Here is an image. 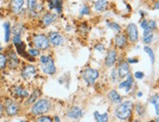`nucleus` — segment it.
Returning a JSON list of instances; mask_svg holds the SVG:
<instances>
[{
    "label": "nucleus",
    "instance_id": "f257e3e1",
    "mask_svg": "<svg viewBox=\"0 0 159 122\" xmlns=\"http://www.w3.org/2000/svg\"><path fill=\"white\" fill-rule=\"evenodd\" d=\"M133 106H134L133 103L130 101L124 102V103L120 104L115 110L116 117H118L119 119H122V120L128 119L131 116V114H132Z\"/></svg>",
    "mask_w": 159,
    "mask_h": 122
},
{
    "label": "nucleus",
    "instance_id": "f03ea898",
    "mask_svg": "<svg viewBox=\"0 0 159 122\" xmlns=\"http://www.w3.org/2000/svg\"><path fill=\"white\" fill-rule=\"evenodd\" d=\"M40 64H41V70L46 74L52 75L56 72V66L52 57L50 56H42L40 58Z\"/></svg>",
    "mask_w": 159,
    "mask_h": 122
},
{
    "label": "nucleus",
    "instance_id": "7ed1b4c3",
    "mask_svg": "<svg viewBox=\"0 0 159 122\" xmlns=\"http://www.w3.org/2000/svg\"><path fill=\"white\" fill-rule=\"evenodd\" d=\"M50 110V103L48 100H39L37 101L35 104L33 105L31 108V112L34 115H40L46 113L48 111Z\"/></svg>",
    "mask_w": 159,
    "mask_h": 122
},
{
    "label": "nucleus",
    "instance_id": "20e7f679",
    "mask_svg": "<svg viewBox=\"0 0 159 122\" xmlns=\"http://www.w3.org/2000/svg\"><path fill=\"white\" fill-rule=\"evenodd\" d=\"M32 43L34 47H35V49H39V50H46L50 45L49 39L43 34H38L34 36L32 38Z\"/></svg>",
    "mask_w": 159,
    "mask_h": 122
},
{
    "label": "nucleus",
    "instance_id": "39448f33",
    "mask_svg": "<svg viewBox=\"0 0 159 122\" xmlns=\"http://www.w3.org/2000/svg\"><path fill=\"white\" fill-rule=\"evenodd\" d=\"M99 75H100L99 71L94 69H87L82 73L83 79H84L89 85L94 84V82L96 81V79L99 77Z\"/></svg>",
    "mask_w": 159,
    "mask_h": 122
},
{
    "label": "nucleus",
    "instance_id": "423d86ee",
    "mask_svg": "<svg viewBox=\"0 0 159 122\" xmlns=\"http://www.w3.org/2000/svg\"><path fill=\"white\" fill-rule=\"evenodd\" d=\"M4 108H5V111H6V113L8 114L9 116H14V115L18 114V112L20 111L19 105L16 103L15 101L10 100V99H8V100L6 101Z\"/></svg>",
    "mask_w": 159,
    "mask_h": 122
},
{
    "label": "nucleus",
    "instance_id": "0eeeda50",
    "mask_svg": "<svg viewBox=\"0 0 159 122\" xmlns=\"http://www.w3.org/2000/svg\"><path fill=\"white\" fill-rule=\"evenodd\" d=\"M127 36L131 42H136L139 39V32H138V29L135 24H130L127 26Z\"/></svg>",
    "mask_w": 159,
    "mask_h": 122
},
{
    "label": "nucleus",
    "instance_id": "6e6552de",
    "mask_svg": "<svg viewBox=\"0 0 159 122\" xmlns=\"http://www.w3.org/2000/svg\"><path fill=\"white\" fill-rule=\"evenodd\" d=\"M49 42L53 45V46H61V44L64 43V38L61 36V34H60L59 32H56V31H53V32H50L49 34Z\"/></svg>",
    "mask_w": 159,
    "mask_h": 122
},
{
    "label": "nucleus",
    "instance_id": "1a4fd4ad",
    "mask_svg": "<svg viewBox=\"0 0 159 122\" xmlns=\"http://www.w3.org/2000/svg\"><path fill=\"white\" fill-rule=\"evenodd\" d=\"M36 73V70L33 66H25L22 70V76L25 79H29L32 77Z\"/></svg>",
    "mask_w": 159,
    "mask_h": 122
},
{
    "label": "nucleus",
    "instance_id": "9d476101",
    "mask_svg": "<svg viewBox=\"0 0 159 122\" xmlns=\"http://www.w3.org/2000/svg\"><path fill=\"white\" fill-rule=\"evenodd\" d=\"M13 94L15 95L17 98H20V99H24V98H27L29 97V92L26 90H25L24 88H22L20 86H15L13 87Z\"/></svg>",
    "mask_w": 159,
    "mask_h": 122
},
{
    "label": "nucleus",
    "instance_id": "9b49d317",
    "mask_svg": "<svg viewBox=\"0 0 159 122\" xmlns=\"http://www.w3.org/2000/svg\"><path fill=\"white\" fill-rule=\"evenodd\" d=\"M114 43L118 48H124L127 46V37L125 34H117L114 38Z\"/></svg>",
    "mask_w": 159,
    "mask_h": 122
},
{
    "label": "nucleus",
    "instance_id": "f8f14e48",
    "mask_svg": "<svg viewBox=\"0 0 159 122\" xmlns=\"http://www.w3.org/2000/svg\"><path fill=\"white\" fill-rule=\"evenodd\" d=\"M117 72H118V76L119 77H125L130 73V67L128 63L123 62L122 64L119 65L118 70H117Z\"/></svg>",
    "mask_w": 159,
    "mask_h": 122
},
{
    "label": "nucleus",
    "instance_id": "ddd939ff",
    "mask_svg": "<svg viewBox=\"0 0 159 122\" xmlns=\"http://www.w3.org/2000/svg\"><path fill=\"white\" fill-rule=\"evenodd\" d=\"M117 59V53L115 50H110L106 58V65L107 66H112L114 65V63L116 62Z\"/></svg>",
    "mask_w": 159,
    "mask_h": 122
},
{
    "label": "nucleus",
    "instance_id": "4468645a",
    "mask_svg": "<svg viewBox=\"0 0 159 122\" xmlns=\"http://www.w3.org/2000/svg\"><path fill=\"white\" fill-rule=\"evenodd\" d=\"M82 114H83V112L81 111V108L78 106H74L67 111V116L70 117V118H73V119L80 118L82 116Z\"/></svg>",
    "mask_w": 159,
    "mask_h": 122
},
{
    "label": "nucleus",
    "instance_id": "2eb2a0df",
    "mask_svg": "<svg viewBox=\"0 0 159 122\" xmlns=\"http://www.w3.org/2000/svg\"><path fill=\"white\" fill-rule=\"evenodd\" d=\"M133 83H134L133 77H132V75H131V74L129 73L128 75H127L126 80H125V81H123V82H121V83L119 84V88H124L126 92H129L130 89H131V88H132V86H133Z\"/></svg>",
    "mask_w": 159,
    "mask_h": 122
},
{
    "label": "nucleus",
    "instance_id": "dca6fc26",
    "mask_svg": "<svg viewBox=\"0 0 159 122\" xmlns=\"http://www.w3.org/2000/svg\"><path fill=\"white\" fill-rule=\"evenodd\" d=\"M24 0H11V8L15 14H19L24 6Z\"/></svg>",
    "mask_w": 159,
    "mask_h": 122
},
{
    "label": "nucleus",
    "instance_id": "f3484780",
    "mask_svg": "<svg viewBox=\"0 0 159 122\" xmlns=\"http://www.w3.org/2000/svg\"><path fill=\"white\" fill-rule=\"evenodd\" d=\"M152 38H153L152 30L148 26L146 29H143V42L146 44H149L151 41H152Z\"/></svg>",
    "mask_w": 159,
    "mask_h": 122
},
{
    "label": "nucleus",
    "instance_id": "a211bd4d",
    "mask_svg": "<svg viewBox=\"0 0 159 122\" xmlns=\"http://www.w3.org/2000/svg\"><path fill=\"white\" fill-rule=\"evenodd\" d=\"M107 1L106 0H98V1L95 2V10L98 12H102L107 8Z\"/></svg>",
    "mask_w": 159,
    "mask_h": 122
},
{
    "label": "nucleus",
    "instance_id": "6ab92c4d",
    "mask_svg": "<svg viewBox=\"0 0 159 122\" xmlns=\"http://www.w3.org/2000/svg\"><path fill=\"white\" fill-rule=\"evenodd\" d=\"M55 16L53 14H51V13H47V14H45L42 18V24L47 26V25H50L51 24H53L55 22Z\"/></svg>",
    "mask_w": 159,
    "mask_h": 122
},
{
    "label": "nucleus",
    "instance_id": "aec40b11",
    "mask_svg": "<svg viewBox=\"0 0 159 122\" xmlns=\"http://www.w3.org/2000/svg\"><path fill=\"white\" fill-rule=\"evenodd\" d=\"M8 62H9V66L12 69H15V67L19 65V59L17 58L16 54L14 52L10 53V57L8 59Z\"/></svg>",
    "mask_w": 159,
    "mask_h": 122
},
{
    "label": "nucleus",
    "instance_id": "412c9836",
    "mask_svg": "<svg viewBox=\"0 0 159 122\" xmlns=\"http://www.w3.org/2000/svg\"><path fill=\"white\" fill-rule=\"evenodd\" d=\"M49 8L57 10L58 13L61 11V0H49Z\"/></svg>",
    "mask_w": 159,
    "mask_h": 122
},
{
    "label": "nucleus",
    "instance_id": "4be33fe9",
    "mask_svg": "<svg viewBox=\"0 0 159 122\" xmlns=\"http://www.w3.org/2000/svg\"><path fill=\"white\" fill-rule=\"evenodd\" d=\"M108 97H109V99L111 100L113 103H116V104H119V103H121V101H122V99H121V97H120V95L117 93L115 90H112V91H110L109 92V94H108Z\"/></svg>",
    "mask_w": 159,
    "mask_h": 122
},
{
    "label": "nucleus",
    "instance_id": "5701e85b",
    "mask_svg": "<svg viewBox=\"0 0 159 122\" xmlns=\"http://www.w3.org/2000/svg\"><path fill=\"white\" fill-rule=\"evenodd\" d=\"M94 116H95L97 122H107L108 121V114L107 113L100 114L98 111H96L94 113Z\"/></svg>",
    "mask_w": 159,
    "mask_h": 122
},
{
    "label": "nucleus",
    "instance_id": "b1692460",
    "mask_svg": "<svg viewBox=\"0 0 159 122\" xmlns=\"http://www.w3.org/2000/svg\"><path fill=\"white\" fill-rule=\"evenodd\" d=\"M149 102L155 106L156 114L159 115V95H154V96H152L149 99Z\"/></svg>",
    "mask_w": 159,
    "mask_h": 122
},
{
    "label": "nucleus",
    "instance_id": "393cba45",
    "mask_svg": "<svg viewBox=\"0 0 159 122\" xmlns=\"http://www.w3.org/2000/svg\"><path fill=\"white\" fill-rule=\"evenodd\" d=\"M27 6H29V9L31 13L37 12L39 6L37 4V0H27Z\"/></svg>",
    "mask_w": 159,
    "mask_h": 122
},
{
    "label": "nucleus",
    "instance_id": "a878e982",
    "mask_svg": "<svg viewBox=\"0 0 159 122\" xmlns=\"http://www.w3.org/2000/svg\"><path fill=\"white\" fill-rule=\"evenodd\" d=\"M4 29H5V41L9 42L10 40V34H11V25L9 23L4 24Z\"/></svg>",
    "mask_w": 159,
    "mask_h": 122
},
{
    "label": "nucleus",
    "instance_id": "bb28decb",
    "mask_svg": "<svg viewBox=\"0 0 159 122\" xmlns=\"http://www.w3.org/2000/svg\"><path fill=\"white\" fill-rule=\"evenodd\" d=\"M144 51H146V52H147V54H148V55L149 56L151 64H154V61H155V56H154V53H153L152 49L149 48L148 46H146V47H144Z\"/></svg>",
    "mask_w": 159,
    "mask_h": 122
},
{
    "label": "nucleus",
    "instance_id": "cd10ccee",
    "mask_svg": "<svg viewBox=\"0 0 159 122\" xmlns=\"http://www.w3.org/2000/svg\"><path fill=\"white\" fill-rule=\"evenodd\" d=\"M7 62H8V59H7L6 55H4V54H0V70L5 69Z\"/></svg>",
    "mask_w": 159,
    "mask_h": 122
},
{
    "label": "nucleus",
    "instance_id": "c85d7f7f",
    "mask_svg": "<svg viewBox=\"0 0 159 122\" xmlns=\"http://www.w3.org/2000/svg\"><path fill=\"white\" fill-rule=\"evenodd\" d=\"M16 47H17V51H18L19 54H20V55H23V56L25 55V44L23 42H20V44L16 45Z\"/></svg>",
    "mask_w": 159,
    "mask_h": 122
},
{
    "label": "nucleus",
    "instance_id": "c756f323",
    "mask_svg": "<svg viewBox=\"0 0 159 122\" xmlns=\"http://www.w3.org/2000/svg\"><path fill=\"white\" fill-rule=\"evenodd\" d=\"M38 96H39V92H38V91H34V93L30 96V100L27 101V104H32L33 102H35L36 99L38 98Z\"/></svg>",
    "mask_w": 159,
    "mask_h": 122
},
{
    "label": "nucleus",
    "instance_id": "7c9ffc66",
    "mask_svg": "<svg viewBox=\"0 0 159 122\" xmlns=\"http://www.w3.org/2000/svg\"><path fill=\"white\" fill-rule=\"evenodd\" d=\"M107 25L109 26L110 29H112L113 30L117 31V32H119L121 30V28H120V25H117L116 23H107Z\"/></svg>",
    "mask_w": 159,
    "mask_h": 122
},
{
    "label": "nucleus",
    "instance_id": "2f4dec72",
    "mask_svg": "<svg viewBox=\"0 0 159 122\" xmlns=\"http://www.w3.org/2000/svg\"><path fill=\"white\" fill-rule=\"evenodd\" d=\"M36 122H53V119L49 116H40L36 119Z\"/></svg>",
    "mask_w": 159,
    "mask_h": 122
},
{
    "label": "nucleus",
    "instance_id": "473e14b6",
    "mask_svg": "<svg viewBox=\"0 0 159 122\" xmlns=\"http://www.w3.org/2000/svg\"><path fill=\"white\" fill-rule=\"evenodd\" d=\"M13 31L15 33V35H20V32H22V25H17L15 28H14Z\"/></svg>",
    "mask_w": 159,
    "mask_h": 122
},
{
    "label": "nucleus",
    "instance_id": "72a5a7b5",
    "mask_svg": "<svg viewBox=\"0 0 159 122\" xmlns=\"http://www.w3.org/2000/svg\"><path fill=\"white\" fill-rule=\"evenodd\" d=\"M29 55L31 57V58H34V57H36V56H38L39 55V52H38V50L37 49H30V50H29Z\"/></svg>",
    "mask_w": 159,
    "mask_h": 122
},
{
    "label": "nucleus",
    "instance_id": "f704fd0d",
    "mask_svg": "<svg viewBox=\"0 0 159 122\" xmlns=\"http://www.w3.org/2000/svg\"><path fill=\"white\" fill-rule=\"evenodd\" d=\"M90 13V9H89V7L87 5H83V7H82V9L80 10V14L81 15H87V14H89Z\"/></svg>",
    "mask_w": 159,
    "mask_h": 122
},
{
    "label": "nucleus",
    "instance_id": "c9c22d12",
    "mask_svg": "<svg viewBox=\"0 0 159 122\" xmlns=\"http://www.w3.org/2000/svg\"><path fill=\"white\" fill-rule=\"evenodd\" d=\"M148 26L151 30H153L156 29V23L154 21H149V22H148Z\"/></svg>",
    "mask_w": 159,
    "mask_h": 122
},
{
    "label": "nucleus",
    "instance_id": "e433bc0d",
    "mask_svg": "<svg viewBox=\"0 0 159 122\" xmlns=\"http://www.w3.org/2000/svg\"><path fill=\"white\" fill-rule=\"evenodd\" d=\"M13 42L15 45H18L22 42V40H20V35H15L13 38Z\"/></svg>",
    "mask_w": 159,
    "mask_h": 122
},
{
    "label": "nucleus",
    "instance_id": "4c0bfd02",
    "mask_svg": "<svg viewBox=\"0 0 159 122\" xmlns=\"http://www.w3.org/2000/svg\"><path fill=\"white\" fill-rule=\"evenodd\" d=\"M135 77L138 78V79H142L143 77V72H141V71H137L135 73Z\"/></svg>",
    "mask_w": 159,
    "mask_h": 122
},
{
    "label": "nucleus",
    "instance_id": "58836bf2",
    "mask_svg": "<svg viewBox=\"0 0 159 122\" xmlns=\"http://www.w3.org/2000/svg\"><path fill=\"white\" fill-rule=\"evenodd\" d=\"M3 113H4V105L0 101V118L3 116Z\"/></svg>",
    "mask_w": 159,
    "mask_h": 122
},
{
    "label": "nucleus",
    "instance_id": "ea45409f",
    "mask_svg": "<svg viewBox=\"0 0 159 122\" xmlns=\"http://www.w3.org/2000/svg\"><path fill=\"white\" fill-rule=\"evenodd\" d=\"M96 50H98L99 52H102L103 50H105V46H103L102 44H99L96 46Z\"/></svg>",
    "mask_w": 159,
    "mask_h": 122
},
{
    "label": "nucleus",
    "instance_id": "a19ab883",
    "mask_svg": "<svg viewBox=\"0 0 159 122\" xmlns=\"http://www.w3.org/2000/svg\"><path fill=\"white\" fill-rule=\"evenodd\" d=\"M141 26L143 29H146L148 28V21H146V20H143V22L141 23Z\"/></svg>",
    "mask_w": 159,
    "mask_h": 122
},
{
    "label": "nucleus",
    "instance_id": "79ce46f5",
    "mask_svg": "<svg viewBox=\"0 0 159 122\" xmlns=\"http://www.w3.org/2000/svg\"><path fill=\"white\" fill-rule=\"evenodd\" d=\"M116 72H117V70H112V79H113L114 81L117 79V76H116L117 74H116Z\"/></svg>",
    "mask_w": 159,
    "mask_h": 122
},
{
    "label": "nucleus",
    "instance_id": "37998d69",
    "mask_svg": "<svg viewBox=\"0 0 159 122\" xmlns=\"http://www.w3.org/2000/svg\"><path fill=\"white\" fill-rule=\"evenodd\" d=\"M128 63H133V64H135V63H138V60H136V59H128Z\"/></svg>",
    "mask_w": 159,
    "mask_h": 122
},
{
    "label": "nucleus",
    "instance_id": "c03bdc74",
    "mask_svg": "<svg viewBox=\"0 0 159 122\" xmlns=\"http://www.w3.org/2000/svg\"><path fill=\"white\" fill-rule=\"evenodd\" d=\"M154 9H159V1H157L155 4H154V7H153Z\"/></svg>",
    "mask_w": 159,
    "mask_h": 122
},
{
    "label": "nucleus",
    "instance_id": "a18cd8bd",
    "mask_svg": "<svg viewBox=\"0 0 159 122\" xmlns=\"http://www.w3.org/2000/svg\"><path fill=\"white\" fill-rule=\"evenodd\" d=\"M55 120H56V122H60V120H59V117H55Z\"/></svg>",
    "mask_w": 159,
    "mask_h": 122
},
{
    "label": "nucleus",
    "instance_id": "49530a36",
    "mask_svg": "<svg viewBox=\"0 0 159 122\" xmlns=\"http://www.w3.org/2000/svg\"><path fill=\"white\" fill-rule=\"evenodd\" d=\"M154 122H159V117H158V118H157V119H156V120H155Z\"/></svg>",
    "mask_w": 159,
    "mask_h": 122
},
{
    "label": "nucleus",
    "instance_id": "de8ad7c7",
    "mask_svg": "<svg viewBox=\"0 0 159 122\" xmlns=\"http://www.w3.org/2000/svg\"><path fill=\"white\" fill-rule=\"evenodd\" d=\"M2 50V48H1V47H0V51H1Z\"/></svg>",
    "mask_w": 159,
    "mask_h": 122
},
{
    "label": "nucleus",
    "instance_id": "09e8293b",
    "mask_svg": "<svg viewBox=\"0 0 159 122\" xmlns=\"http://www.w3.org/2000/svg\"><path fill=\"white\" fill-rule=\"evenodd\" d=\"M20 122H26V121H20Z\"/></svg>",
    "mask_w": 159,
    "mask_h": 122
},
{
    "label": "nucleus",
    "instance_id": "8fccbe9b",
    "mask_svg": "<svg viewBox=\"0 0 159 122\" xmlns=\"http://www.w3.org/2000/svg\"><path fill=\"white\" fill-rule=\"evenodd\" d=\"M3 122H7V121H3Z\"/></svg>",
    "mask_w": 159,
    "mask_h": 122
}]
</instances>
